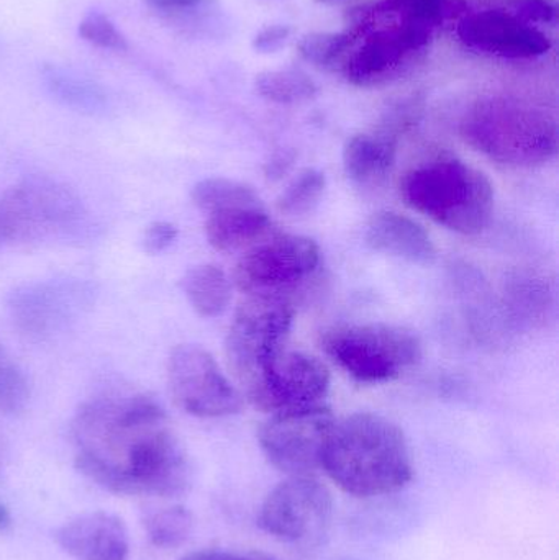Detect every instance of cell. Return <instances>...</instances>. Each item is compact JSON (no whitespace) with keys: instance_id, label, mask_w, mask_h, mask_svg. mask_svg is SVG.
Listing matches in <instances>:
<instances>
[{"instance_id":"14","label":"cell","mask_w":559,"mask_h":560,"mask_svg":"<svg viewBox=\"0 0 559 560\" xmlns=\"http://www.w3.org/2000/svg\"><path fill=\"white\" fill-rule=\"evenodd\" d=\"M59 548L75 560H127L130 552L124 520L108 512H91L56 532Z\"/></svg>"},{"instance_id":"9","label":"cell","mask_w":559,"mask_h":560,"mask_svg":"<svg viewBox=\"0 0 559 560\" xmlns=\"http://www.w3.org/2000/svg\"><path fill=\"white\" fill-rule=\"evenodd\" d=\"M334 518V497L315 476L288 477L259 509L263 532L291 546H315Z\"/></svg>"},{"instance_id":"11","label":"cell","mask_w":559,"mask_h":560,"mask_svg":"<svg viewBox=\"0 0 559 560\" xmlns=\"http://www.w3.org/2000/svg\"><path fill=\"white\" fill-rule=\"evenodd\" d=\"M167 385L174 404L193 417H230L243 408L242 392L200 346L180 345L171 352Z\"/></svg>"},{"instance_id":"2","label":"cell","mask_w":559,"mask_h":560,"mask_svg":"<svg viewBox=\"0 0 559 560\" xmlns=\"http://www.w3.org/2000/svg\"><path fill=\"white\" fill-rule=\"evenodd\" d=\"M322 470L348 495L376 499L406 489L414 460L404 431L381 415L354 413L335 421Z\"/></svg>"},{"instance_id":"31","label":"cell","mask_w":559,"mask_h":560,"mask_svg":"<svg viewBox=\"0 0 559 560\" xmlns=\"http://www.w3.org/2000/svg\"><path fill=\"white\" fill-rule=\"evenodd\" d=\"M144 2L161 12H186V10L200 9L212 0H144Z\"/></svg>"},{"instance_id":"15","label":"cell","mask_w":559,"mask_h":560,"mask_svg":"<svg viewBox=\"0 0 559 560\" xmlns=\"http://www.w3.org/2000/svg\"><path fill=\"white\" fill-rule=\"evenodd\" d=\"M364 242L373 252L410 265L430 266L436 259L432 236L420 223L403 213H374L368 222Z\"/></svg>"},{"instance_id":"7","label":"cell","mask_w":559,"mask_h":560,"mask_svg":"<svg viewBox=\"0 0 559 560\" xmlns=\"http://www.w3.org/2000/svg\"><path fill=\"white\" fill-rule=\"evenodd\" d=\"M354 36L341 69L358 88H381L403 78L426 56L433 30L426 26L380 23L368 28L348 30Z\"/></svg>"},{"instance_id":"23","label":"cell","mask_w":559,"mask_h":560,"mask_svg":"<svg viewBox=\"0 0 559 560\" xmlns=\"http://www.w3.org/2000/svg\"><path fill=\"white\" fill-rule=\"evenodd\" d=\"M327 179L322 171L307 167L302 170L276 200L279 212L288 217H301L311 213L321 202Z\"/></svg>"},{"instance_id":"30","label":"cell","mask_w":559,"mask_h":560,"mask_svg":"<svg viewBox=\"0 0 559 560\" xmlns=\"http://www.w3.org/2000/svg\"><path fill=\"white\" fill-rule=\"evenodd\" d=\"M291 30L288 26H269V28L263 30L258 36H256V48L265 49V51H269V49H276L282 42H286Z\"/></svg>"},{"instance_id":"20","label":"cell","mask_w":559,"mask_h":560,"mask_svg":"<svg viewBox=\"0 0 559 560\" xmlns=\"http://www.w3.org/2000/svg\"><path fill=\"white\" fill-rule=\"evenodd\" d=\"M193 202L202 212L213 213L236 207H261L258 194L238 180L225 177H209L194 186Z\"/></svg>"},{"instance_id":"26","label":"cell","mask_w":559,"mask_h":560,"mask_svg":"<svg viewBox=\"0 0 559 560\" xmlns=\"http://www.w3.org/2000/svg\"><path fill=\"white\" fill-rule=\"evenodd\" d=\"M79 33L85 42L92 43L98 48L117 49V51L127 48L124 35L118 32L117 26L107 16L101 15V13L85 16L79 25Z\"/></svg>"},{"instance_id":"13","label":"cell","mask_w":559,"mask_h":560,"mask_svg":"<svg viewBox=\"0 0 559 560\" xmlns=\"http://www.w3.org/2000/svg\"><path fill=\"white\" fill-rule=\"evenodd\" d=\"M458 38L466 48L502 59H532L550 51L544 30L504 9L469 13L459 22Z\"/></svg>"},{"instance_id":"16","label":"cell","mask_w":559,"mask_h":560,"mask_svg":"<svg viewBox=\"0 0 559 560\" xmlns=\"http://www.w3.org/2000/svg\"><path fill=\"white\" fill-rule=\"evenodd\" d=\"M399 135L389 128L351 137L343 148L348 179L361 189H376L386 183L397 160Z\"/></svg>"},{"instance_id":"25","label":"cell","mask_w":559,"mask_h":560,"mask_svg":"<svg viewBox=\"0 0 559 560\" xmlns=\"http://www.w3.org/2000/svg\"><path fill=\"white\" fill-rule=\"evenodd\" d=\"M28 382L9 352L0 345V411L16 413L28 401Z\"/></svg>"},{"instance_id":"33","label":"cell","mask_w":559,"mask_h":560,"mask_svg":"<svg viewBox=\"0 0 559 560\" xmlns=\"http://www.w3.org/2000/svg\"><path fill=\"white\" fill-rule=\"evenodd\" d=\"M10 523L9 510L0 503V529L5 528Z\"/></svg>"},{"instance_id":"6","label":"cell","mask_w":559,"mask_h":560,"mask_svg":"<svg viewBox=\"0 0 559 560\" xmlns=\"http://www.w3.org/2000/svg\"><path fill=\"white\" fill-rule=\"evenodd\" d=\"M294 306L286 299L248 296L236 310L225 339L233 377L248 388L261 369L288 346Z\"/></svg>"},{"instance_id":"12","label":"cell","mask_w":559,"mask_h":560,"mask_svg":"<svg viewBox=\"0 0 559 560\" xmlns=\"http://www.w3.org/2000/svg\"><path fill=\"white\" fill-rule=\"evenodd\" d=\"M330 388V372L321 359L286 346L278 352L243 397L266 413L321 404Z\"/></svg>"},{"instance_id":"1","label":"cell","mask_w":559,"mask_h":560,"mask_svg":"<svg viewBox=\"0 0 559 560\" xmlns=\"http://www.w3.org/2000/svg\"><path fill=\"white\" fill-rule=\"evenodd\" d=\"M75 467L117 495L176 499L193 482L189 457L166 413L144 394H107L79 408Z\"/></svg>"},{"instance_id":"29","label":"cell","mask_w":559,"mask_h":560,"mask_svg":"<svg viewBox=\"0 0 559 560\" xmlns=\"http://www.w3.org/2000/svg\"><path fill=\"white\" fill-rule=\"evenodd\" d=\"M183 560H278L271 558V556L263 555V552H249V555L238 556L232 555V552L225 551H199L193 552V555L186 556Z\"/></svg>"},{"instance_id":"27","label":"cell","mask_w":559,"mask_h":560,"mask_svg":"<svg viewBox=\"0 0 559 560\" xmlns=\"http://www.w3.org/2000/svg\"><path fill=\"white\" fill-rule=\"evenodd\" d=\"M508 7L532 25L557 22L558 9L551 0H514Z\"/></svg>"},{"instance_id":"19","label":"cell","mask_w":559,"mask_h":560,"mask_svg":"<svg viewBox=\"0 0 559 560\" xmlns=\"http://www.w3.org/2000/svg\"><path fill=\"white\" fill-rule=\"evenodd\" d=\"M183 290L194 312L203 318H216L232 302V280L216 265L189 269L183 279Z\"/></svg>"},{"instance_id":"4","label":"cell","mask_w":559,"mask_h":560,"mask_svg":"<svg viewBox=\"0 0 559 560\" xmlns=\"http://www.w3.org/2000/svg\"><path fill=\"white\" fill-rule=\"evenodd\" d=\"M399 190L407 207L459 235H479L494 209L491 180L458 158H433L412 167Z\"/></svg>"},{"instance_id":"21","label":"cell","mask_w":559,"mask_h":560,"mask_svg":"<svg viewBox=\"0 0 559 560\" xmlns=\"http://www.w3.org/2000/svg\"><path fill=\"white\" fill-rule=\"evenodd\" d=\"M256 89L261 97L276 104H299L317 94L315 82L295 69L263 72L256 79Z\"/></svg>"},{"instance_id":"10","label":"cell","mask_w":559,"mask_h":560,"mask_svg":"<svg viewBox=\"0 0 559 560\" xmlns=\"http://www.w3.org/2000/svg\"><path fill=\"white\" fill-rule=\"evenodd\" d=\"M335 421L334 411L322 404L278 411L259 428V446L279 472L315 476Z\"/></svg>"},{"instance_id":"28","label":"cell","mask_w":559,"mask_h":560,"mask_svg":"<svg viewBox=\"0 0 559 560\" xmlns=\"http://www.w3.org/2000/svg\"><path fill=\"white\" fill-rule=\"evenodd\" d=\"M177 238V229L173 223L154 222L148 226L143 236V249L148 255H158L170 248Z\"/></svg>"},{"instance_id":"8","label":"cell","mask_w":559,"mask_h":560,"mask_svg":"<svg viewBox=\"0 0 559 560\" xmlns=\"http://www.w3.org/2000/svg\"><path fill=\"white\" fill-rule=\"evenodd\" d=\"M321 265V249L314 240L301 235L266 236L246 249L233 269L232 282L248 296H275L311 278Z\"/></svg>"},{"instance_id":"34","label":"cell","mask_w":559,"mask_h":560,"mask_svg":"<svg viewBox=\"0 0 559 560\" xmlns=\"http://www.w3.org/2000/svg\"><path fill=\"white\" fill-rule=\"evenodd\" d=\"M321 2H330V0H321Z\"/></svg>"},{"instance_id":"3","label":"cell","mask_w":559,"mask_h":560,"mask_svg":"<svg viewBox=\"0 0 559 560\" xmlns=\"http://www.w3.org/2000/svg\"><path fill=\"white\" fill-rule=\"evenodd\" d=\"M466 144L509 167H538L558 153V125L544 108L512 97H485L459 124Z\"/></svg>"},{"instance_id":"24","label":"cell","mask_w":559,"mask_h":560,"mask_svg":"<svg viewBox=\"0 0 559 560\" xmlns=\"http://www.w3.org/2000/svg\"><path fill=\"white\" fill-rule=\"evenodd\" d=\"M354 42L357 39L350 32L314 33L299 43V52L305 61L318 68H334V66L343 65Z\"/></svg>"},{"instance_id":"32","label":"cell","mask_w":559,"mask_h":560,"mask_svg":"<svg viewBox=\"0 0 559 560\" xmlns=\"http://www.w3.org/2000/svg\"><path fill=\"white\" fill-rule=\"evenodd\" d=\"M292 161L294 158L288 156L286 153L278 154V156L272 158L265 167V174L268 179H281L286 174L291 171Z\"/></svg>"},{"instance_id":"5","label":"cell","mask_w":559,"mask_h":560,"mask_svg":"<svg viewBox=\"0 0 559 560\" xmlns=\"http://www.w3.org/2000/svg\"><path fill=\"white\" fill-rule=\"evenodd\" d=\"M325 354L361 384H384L400 377L422 359L419 336L387 323L340 325L322 332Z\"/></svg>"},{"instance_id":"17","label":"cell","mask_w":559,"mask_h":560,"mask_svg":"<svg viewBox=\"0 0 559 560\" xmlns=\"http://www.w3.org/2000/svg\"><path fill=\"white\" fill-rule=\"evenodd\" d=\"M272 222L265 207H236L209 213L206 236L220 253L252 248L271 233Z\"/></svg>"},{"instance_id":"22","label":"cell","mask_w":559,"mask_h":560,"mask_svg":"<svg viewBox=\"0 0 559 560\" xmlns=\"http://www.w3.org/2000/svg\"><path fill=\"white\" fill-rule=\"evenodd\" d=\"M148 538L156 548L174 549L189 539L194 518L184 506H167L150 512L143 522Z\"/></svg>"},{"instance_id":"18","label":"cell","mask_w":559,"mask_h":560,"mask_svg":"<svg viewBox=\"0 0 559 560\" xmlns=\"http://www.w3.org/2000/svg\"><path fill=\"white\" fill-rule=\"evenodd\" d=\"M456 3L458 2L449 0H381L353 10L350 30L358 32L380 23H400L435 30L446 16L453 15Z\"/></svg>"}]
</instances>
